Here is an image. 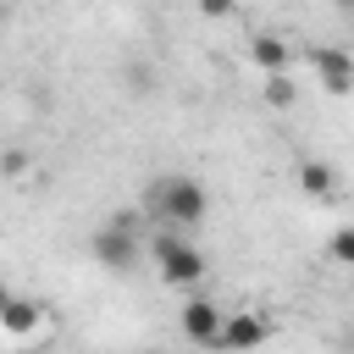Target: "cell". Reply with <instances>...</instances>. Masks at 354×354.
<instances>
[{"instance_id":"cell-1","label":"cell","mask_w":354,"mask_h":354,"mask_svg":"<svg viewBox=\"0 0 354 354\" xmlns=\"http://www.w3.org/2000/svg\"><path fill=\"white\" fill-rule=\"evenodd\" d=\"M205 210H210V199H205L199 177H183V171H166L149 194V216L160 221V232H194L205 221Z\"/></svg>"},{"instance_id":"cell-2","label":"cell","mask_w":354,"mask_h":354,"mask_svg":"<svg viewBox=\"0 0 354 354\" xmlns=\"http://www.w3.org/2000/svg\"><path fill=\"white\" fill-rule=\"evenodd\" d=\"M88 249H94V260L105 266V271H133V260H138V216L133 210H116L111 221H100L94 227V238H88Z\"/></svg>"},{"instance_id":"cell-3","label":"cell","mask_w":354,"mask_h":354,"mask_svg":"<svg viewBox=\"0 0 354 354\" xmlns=\"http://www.w3.org/2000/svg\"><path fill=\"white\" fill-rule=\"evenodd\" d=\"M149 254H155V266H160V282H166V288H194V282L205 277V254H199L183 232H155Z\"/></svg>"},{"instance_id":"cell-4","label":"cell","mask_w":354,"mask_h":354,"mask_svg":"<svg viewBox=\"0 0 354 354\" xmlns=\"http://www.w3.org/2000/svg\"><path fill=\"white\" fill-rule=\"evenodd\" d=\"M271 337V321L260 310H227V326L216 337V354H254Z\"/></svg>"},{"instance_id":"cell-5","label":"cell","mask_w":354,"mask_h":354,"mask_svg":"<svg viewBox=\"0 0 354 354\" xmlns=\"http://www.w3.org/2000/svg\"><path fill=\"white\" fill-rule=\"evenodd\" d=\"M304 61H310V72L321 77L326 94H354V55L343 44H310Z\"/></svg>"},{"instance_id":"cell-6","label":"cell","mask_w":354,"mask_h":354,"mask_svg":"<svg viewBox=\"0 0 354 354\" xmlns=\"http://www.w3.org/2000/svg\"><path fill=\"white\" fill-rule=\"evenodd\" d=\"M177 321H183V337H188V343L216 348V337H221V326H227V310H221L216 299H188V304L177 310Z\"/></svg>"},{"instance_id":"cell-7","label":"cell","mask_w":354,"mask_h":354,"mask_svg":"<svg viewBox=\"0 0 354 354\" xmlns=\"http://www.w3.org/2000/svg\"><path fill=\"white\" fill-rule=\"evenodd\" d=\"M39 321H44V304H33V299H22V293L0 310V332H11V337H33Z\"/></svg>"},{"instance_id":"cell-8","label":"cell","mask_w":354,"mask_h":354,"mask_svg":"<svg viewBox=\"0 0 354 354\" xmlns=\"http://www.w3.org/2000/svg\"><path fill=\"white\" fill-rule=\"evenodd\" d=\"M288 55H293V50H288V39H277V33H260V39L249 44V61H254L266 77H271V72H288Z\"/></svg>"},{"instance_id":"cell-9","label":"cell","mask_w":354,"mask_h":354,"mask_svg":"<svg viewBox=\"0 0 354 354\" xmlns=\"http://www.w3.org/2000/svg\"><path fill=\"white\" fill-rule=\"evenodd\" d=\"M299 188H304L310 199H332V194H337V171H332L326 160H304V166H299Z\"/></svg>"},{"instance_id":"cell-10","label":"cell","mask_w":354,"mask_h":354,"mask_svg":"<svg viewBox=\"0 0 354 354\" xmlns=\"http://www.w3.org/2000/svg\"><path fill=\"white\" fill-rule=\"evenodd\" d=\"M293 100H299V83H293L288 72H271V77H266V105H271V111H288Z\"/></svg>"},{"instance_id":"cell-11","label":"cell","mask_w":354,"mask_h":354,"mask_svg":"<svg viewBox=\"0 0 354 354\" xmlns=\"http://www.w3.org/2000/svg\"><path fill=\"white\" fill-rule=\"evenodd\" d=\"M326 254H332L337 266H354V227H337L332 243H326Z\"/></svg>"},{"instance_id":"cell-12","label":"cell","mask_w":354,"mask_h":354,"mask_svg":"<svg viewBox=\"0 0 354 354\" xmlns=\"http://www.w3.org/2000/svg\"><path fill=\"white\" fill-rule=\"evenodd\" d=\"M232 6H238V0H199L205 17H232Z\"/></svg>"},{"instance_id":"cell-13","label":"cell","mask_w":354,"mask_h":354,"mask_svg":"<svg viewBox=\"0 0 354 354\" xmlns=\"http://www.w3.org/2000/svg\"><path fill=\"white\" fill-rule=\"evenodd\" d=\"M11 299H17V293H11V288H6V282H0V310H6V304H11Z\"/></svg>"},{"instance_id":"cell-14","label":"cell","mask_w":354,"mask_h":354,"mask_svg":"<svg viewBox=\"0 0 354 354\" xmlns=\"http://www.w3.org/2000/svg\"><path fill=\"white\" fill-rule=\"evenodd\" d=\"M332 6H337V11H354V0H332Z\"/></svg>"},{"instance_id":"cell-15","label":"cell","mask_w":354,"mask_h":354,"mask_svg":"<svg viewBox=\"0 0 354 354\" xmlns=\"http://www.w3.org/2000/svg\"><path fill=\"white\" fill-rule=\"evenodd\" d=\"M0 22H6V0H0Z\"/></svg>"}]
</instances>
